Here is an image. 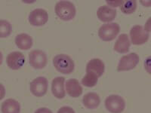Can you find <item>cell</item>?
Instances as JSON below:
<instances>
[{
	"label": "cell",
	"mask_w": 151,
	"mask_h": 113,
	"mask_svg": "<svg viewBox=\"0 0 151 113\" xmlns=\"http://www.w3.org/2000/svg\"><path fill=\"white\" fill-rule=\"evenodd\" d=\"M55 14L64 21H72L76 14V9L73 2L70 1H60L55 7Z\"/></svg>",
	"instance_id": "cell-1"
},
{
	"label": "cell",
	"mask_w": 151,
	"mask_h": 113,
	"mask_svg": "<svg viewBox=\"0 0 151 113\" xmlns=\"http://www.w3.org/2000/svg\"><path fill=\"white\" fill-rule=\"evenodd\" d=\"M53 65L58 72L64 75L72 73L75 69L73 60L65 54H60L55 56L53 58Z\"/></svg>",
	"instance_id": "cell-2"
},
{
	"label": "cell",
	"mask_w": 151,
	"mask_h": 113,
	"mask_svg": "<svg viewBox=\"0 0 151 113\" xmlns=\"http://www.w3.org/2000/svg\"><path fill=\"white\" fill-rule=\"evenodd\" d=\"M120 26L116 23H107L103 24L98 32V37L104 41H111L118 36Z\"/></svg>",
	"instance_id": "cell-3"
},
{
	"label": "cell",
	"mask_w": 151,
	"mask_h": 113,
	"mask_svg": "<svg viewBox=\"0 0 151 113\" xmlns=\"http://www.w3.org/2000/svg\"><path fill=\"white\" fill-rule=\"evenodd\" d=\"M125 101L122 97L117 94L109 95L104 100L106 109L110 113H122L125 109Z\"/></svg>",
	"instance_id": "cell-4"
},
{
	"label": "cell",
	"mask_w": 151,
	"mask_h": 113,
	"mask_svg": "<svg viewBox=\"0 0 151 113\" xmlns=\"http://www.w3.org/2000/svg\"><path fill=\"white\" fill-rule=\"evenodd\" d=\"M48 79L43 76L36 78L29 84V91L33 96L36 97H44L48 92Z\"/></svg>",
	"instance_id": "cell-5"
},
{
	"label": "cell",
	"mask_w": 151,
	"mask_h": 113,
	"mask_svg": "<svg viewBox=\"0 0 151 113\" xmlns=\"http://www.w3.org/2000/svg\"><path fill=\"white\" fill-rule=\"evenodd\" d=\"M29 65L35 69H44L48 64V57L45 52L40 49L31 51L29 54Z\"/></svg>",
	"instance_id": "cell-6"
},
{
	"label": "cell",
	"mask_w": 151,
	"mask_h": 113,
	"mask_svg": "<svg viewBox=\"0 0 151 113\" xmlns=\"http://www.w3.org/2000/svg\"><path fill=\"white\" fill-rule=\"evenodd\" d=\"M140 58L138 54L136 53H130L122 56L119 61L117 66V71L125 72L132 70L139 64Z\"/></svg>",
	"instance_id": "cell-7"
},
{
	"label": "cell",
	"mask_w": 151,
	"mask_h": 113,
	"mask_svg": "<svg viewBox=\"0 0 151 113\" xmlns=\"http://www.w3.org/2000/svg\"><path fill=\"white\" fill-rule=\"evenodd\" d=\"M130 41L134 45H142L148 41L150 35L144 31L141 25H134L130 29Z\"/></svg>",
	"instance_id": "cell-8"
},
{
	"label": "cell",
	"mask_w": 151,
	"mask_h": 113,
	"mask_svg": "<svg viewBox=\"0 0 151 113\" xmlns=\"http://www.w3.org/2000/svg\"><path fill=\"white\" fill-rule=\"evenodd\" d=\"M29 24L33 26H42L48 21V14L43 9H36L29 13L28 17Z\"/></svg>",
	"instance_id": "cell-9"
},
{
	"label": "cell",
	"mask_w": 151,
	"mask_h": 113,
	"mask_svg": "<svg viewBox=\"0 0 151 113\" xmlns=\"http://www.w3.org/2000/svg\"><path fill=\"white\" fill-rule=\"evenodd\" d=\"M6 64L12 70H18L25 64V56L20 51H13L6 57Z\"/></svg>",
	"instance_id": "cell-10"
},
{
	"label": "cell",
	"mask_w": 151,
	"mask_h": 113,
	"mask_svg": "<svg viewBox=\"0 0 151 113\" xmlns=\"http://www.w3.org/2000/svg\"><path fill=\"white\" fill-rule=\"evenodd\" d=\"M116 10L115 9L104 5L100 6L98 9L97 17L101 21L107 24V23H111L116 18Z\"/></svg>",
	"instance_id": "cell-11"
},
{
	"label": "cell",
	"mask_w": 151,
	"mask_h": 113,
	"mask_svg": "<svg viewBox=\"0 0 151 113\" xmlns=\"http://www.w3.org/2000/svg\"><path fill=\"white\" fill-rule=\"evenodd\" d=\"M52 93L55 98L64 99L66 96L65 79L62 76L55 77L52 82Z\"/></svg>",
	"instance_id": "cell-12"
},
{
	"label": "cell",
	"mask_w": 151,
	"mask_h": 113,
	"mask_svg": "<svg viewBox=\"0 0 151 113\" xmlns=\"http://www.w3.org/2000/svg\"><path fill=\"white\" fill-rule=\"evenodd\" d=\"M65 91L70 97L77 98L83 94V87L76 79H70L65 82Z\"/></svg>",
	"instance_id": "cell-13"
},
{
	"label": "cell",
	"mask_w": 151,
	"mask_h": 113,
	"mask_svg": "<svg viewBox=\"0 0 151 113\" xmlns=\"http://www.w3.org/2000/svg\"><path fill=\"white\" fill-rule=\"evenodd\" d=\"M131 43L129 36L125 33L121 34L118 36V39L114 44L113 49L119 54H126L129 51L131 48Z\"/></svg>",
	"instance_id": "cell-14"
},
{
	"label": "cell",
	"mask_w": 151,
	"mask_h": 113,
	"mask_svg": "<svg viewBox=\"0 0 151 113\" xmlns=\"http://www.w3.org/2000/svg\"><path fill=\"white\" fill-rule=\"evenodd\" d=\"M83 104L88 109H95L101 104V97L97 93L88 92L83 96Z\"/></svg>",
	"instance_id": "cell-15"
},
{
	"label": "cell",
	"mask_w": 151,
	"mask_h": 113,
	"mask_svg": "<svg viewBox=\"0 0 151 113\" xmlns=\"http://www.w3.org/2000/svg\"><path fill=\"white\" fill-rule=\"evenodd\" d=\"M14 42L19 49L27 51L32 48L33 45V39L27 33H20L16 36Z\"/></svg>",
	"instance_id": "cell-16"
},
{
	"label": "cell",
	"mask_w": 151,
	"mask_h": 113,
	"mask_svg": "<svg viewBox=\"0 0 151 113\" xmlns=\"http://www.w3.org/2000/svg\"><path fill=\"white\" fill-rule=\"evenodd\" d=\"M86 70L94 72L98 77H101L104 73L105 64L103 60L99 58L91 59L88 62Z\"/></svg>",
	"instance_id": "cell-17"
},
{
	"label": "cell",
	"mask_w": 151,
	"mask_h": 113,
	"mask_svg": "<svg viewBox=\"0 0 151 113\" xmlns=\"http://www.w3.org/2000/svg\"><path fill=\"white\" fill-rule=\"evenodd\" d=\"M21 106L17 100L12 98L6 99L1 105L2 113H20Z\"/></svg>",
	"instance_id": "cell-18"
},
{
	"label": "cell",
	"mask_w": 151,
	"mask_h": 113,
	"mask_svg": "<svg viewBox=\"0 0 151 113\" xmlns=\"http://www.w3.org/2000/svg\"><path fill=\"white\" fill-rule=\"evenodd\" d=\"M98 79L99 77L94 72H91V71H86V75L82 79L81 83H82V85L86 87H94L98 83Z\"/></svg>",
	"instance_id": "cell-19"
},
{
	"label": "cell",
	"mask_w": 151,
	"mask_h": 113,
	"mask_svg": "<svg viewBox=\"0 0 151 113\" xmlns=\"http://www.w3.org/2000/svg\"><path fill=\"white\" fill-rule=\"evenodd\" d=\"M137 8V4L134 0H128L124 1L122 5L120 6L121 11L125 14H133Z\"/></svg>",
	"instance_id": "cell-20"
},
{
	"label": "cell",
	"mask_w": 151,
	"mask_h": 113,
	"mask_svg": "<svg viewBox=\"0 0 151 113\" xmlns=\"http://www.w3.org/2000/svg\"><path fill=\"white\" fill-rule=\"evenodd\" d=\"M12 33V26L11 23L6 20H0V39L9 37Z\"/></svg>",
	"instance_id": "cell-21"
},
{
	"label": "cell",
	"mask_w": 151,
	"mask_h": 113,
	"mask_svg": "<svg viewBox=\"0 0 151 113\" xmlns=\"http://www.w3.org/2000/svg\"><path fill=\"white\" fill-rule=\"evenodd\" d=\"M106 5H108L110 7L116 9V8H120V6L122 5L124 1L123 0H106Z\"/></svg>",
	"instance_id": "cell-22"
},
{
	"label": "cell",
	"mask_w": 151,
	"mask_h": 113,
	"mask_svg": "<svg viewBox=\"0 0 151 113\" xmlns=\"http://www.w3.org/2000/svg\"><path fill=\"white\" fill-rule=\"evenodd\" d=\"M57 113H76L75 110L70 106H62L58 110Z\"/></svg>",
	"instance_id": "cell-23"
},
{
	"label": "cell",
	"mask_w": 151,
	"mask_h": 113,
	"mask_svg": "<svg viewBox=\"0 0 151 113\" xmlns=\"http://www.w3.org/2000/svg\"><path fill=\"white\" fill-rule=\"evenodd\" d=\"M5 94H6V90L5 86L2 83H0V101L5 98Z\"/></svg>",
	"instance_id": "cell-24"
},
{
	"label": "cell",
	"mask_w": 151,
	"mask_h": 113,
	"mask_svg": "<svg viewBox=\"0 0 151 113\" xmlns=\"http://www.w3.org/2000/svg\"><path fill=\"white\" fill-rule=\"evenodd\" d=\"M34 113H53V112L47 107H41L36 109Z\"/></svg>",
	"instance_id": "cell-25"
},
{
	"label": "cell",
	"mask_w": 151,
	"mask_h": 113,
	"mask_svg": "<svg viewBox=\"0 0 151 113\" xmlns=\"http://www.w3.org/2000/svg\"><path fill=\"white\" fill-rule=\"evenodd\" d=\"M143 28H144V31L149 34L150 32V17L147 21L146 24H145V25H144V26Z\"/></svg>",
	"instance_id": "cell-26"
},
{
	"label": "cell",
	"mask_w": 151,
	"mask_h": 113,
	"mask_svg": "<svg viewBox=\"0 0 151 113\" xmlns=\"http://www.w3.org/2000/svg\"><path fill=\"white\" fill-rule=\"evenodd\" d=\"M144 67H145V69L148 72V73L150 74V57L147 58V60H145V62H144Z\"/></svg>",
	"instance_id": "cell-27"
},
{
	"label": "cell",
	"mask_w": 151,
	"mask_h": 113,
	"mask_svg": "<svg viewBox=\"0 0 151 113\" xmlns=\"http://www.w3.org/2000/svg\"><path fill=\"white\" fill-rule=\"evenodd\" d=\"M141 3V5H143L145 7H150L151 5L150 1H140Z\"/></svg>",
	"instance_id": "cell-28"
},
{
	"label": "cell",
	"mask_w": 151,
	"mask_h": 113,
	"mask_svg": "<svg viewBox=\"0 0 151 113\" xmlns=\"http://www.w3.org/2000/svg\"><path fill=\"white\" fill-rule=\"evenodd\" d=\"M2 62H3V55H2V53L0 51V66L2 65Z\"/></svg>",
	"instance_id": "cell-29"
}]
</instances>
